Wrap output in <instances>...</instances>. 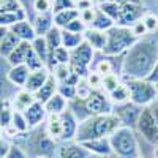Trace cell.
Here are the masks:
<instances>
[{"label":"cell","instance_id":"obj_1","mask_svg":"<svg viewBox=\"0 0 158 158\" xmlns=\"http://www.w3.org/2000/svg\"><path fill=\"white\" fill-rule=\"evenodd\" d=\"M158 60V43L139 40L122 56L120 74L123 79H147Z\"/></svg>","mask_w":158,"mask_h":158},{"label":"cell","instance_id":"obj_2","mask_svg":"<svg viewBox=\"0 0 158 158\" xmlns=\"http://www.w3.org/2000/svg\"><path fill=\"white\" fill-rule=\"evenodd\" d=\"M118 127H120V122H118V118L114 114L90 115L85 120L79 122L74 141L81 144L92 139L109 138Z\"/></svg>","mask_w":158,"mask_h":158},{"label":"cell","instance_id":"obj_3","mask_svg":"<svg viewBox=\"0 0 158 158\" xmlns=\"http://www.w3.org/2000/svg\"><path fill=\"white\" fill-rule=\"evenodd\" d=\"M109 144L112 155H115L117 158H141L139 142L133 128L118 127L109 136Z\"/></svg>","mask_w":158,"mask_h":158},{"label":"cell","instance_id":"obj_4","mask_svg":"<svg viewBox=\"0 0 158 158\" xmlns=\"http://www.w3.org/2000/svg\"><path fill=\"white\" fill-rule=\"evenodd\" d=\"M108 41L106 48L103 49V54L106 57H122L125 52L139 41V38L133 35L131 29L120 27V25H114L111 30L106 32Z\"/></svg>","mask_w":158,"mask_h":158},{"label":"cell","instance_id":"obj_5","mask_svg":"<svg viewBox=\"0 0 158 158\" xmlns=\"http://www.w3.org/2000/svg\"><path fill=\"white\" fill-rule=\"evenodd\" d=\"M123 82L130 92V101L141 108H147L158 98L155 85L147 79H125Z\"/></svg>","mask_w":158,"mask_h":158},{"label":"cell","instance_id":"obj_6","mask_svg":"<svg viewBox=\"0 0 158 158\" xmlns=\"http://www.w3.org/2000/svg\"><path fill=\"white\" fill-rule=\"evenodd\" d=\"M95 51L92 49L85 41L82 44H79L76 49L70 52V70L74 73L79 79H85L87 74L90 73V65L94 63Z\"/></svg>","mask_w":158,"mask_h":158},{"label":"cell","instance_id":"obj_7","mask_svg":"<svg viewBox=\"0 0 158 158\" xmlns=\"http://www.w3.org/2000/svg\"><path fill=\"white\" fill-rule=\"evenodd\" d=\"M146 8H144L142 2H128L120 5V13H118V18L115 21V25H120V27H133L136 22H139L144 15H146Z\"/></svg>","mask_w":158,"mask_h":158},{"label":"cell","instance_id":"obj_8","mask_svg":"<svg viewBox=\"0 0 158 158\" xmlns=\"http://www.w3.org/2000/svg\"><path fill=\"white\" fill-rule=\"evenodd\" d=\"M84 104L90 115L112 114V109H114V104L111 103L109 97L103 90H92L90 95L84 100Z\"/></svg>","mask_w":158,"mask_h":158},{"label":"cell","instance_id":"obj_9","mask_svg":"<svg viewBox=\"0 0 158 158\" xmlns=\"http://www.w3.org/2000/svg\"><path fill=\"white\" fill-rule=\"evenodd\" d=\"M142 112V108L138 106L135 103H123V104H117L112 109V114L118 118L120 127H128V128H136V123L139 120V115Z\"/></svg>","mask_w":158,"mask_h":158},{"label":"cell","instance_id":"obj_10","mask_svg":"<svg viewBox=\"0 0 158 158\" xmlns=\"http://www.w3.org/2000/svg\"><path fill=\"white\" fill-rule=\"evenodd\" d=\"M136 130L142 135V138L146 141H149L150 144H153V146L158 144V125L155 123L149 108H142L139 120L136 123Z\"/></svg>","mask_w":158,"mask_h":158},{"label":"cell","instance_id":"obj_11","mask_svg":"<svg viewBox=\"0 0 158 158\" xmlns=\"http://www.w3.org/2000/svg\"><path fill=\"white\" fill-rule=\"evenodd\" d=\"M59 117H60V125H62V142L74 141L76 133H77V125H79L77 118L74 117V114L70 109L62 112Z\"/></svg>","mask_w":158,"mask_h":158},{"label":"cell","instance_id":"obj_12","mask_svg":"<svg viewBox=\"0 0 158 158\" xmlns=\"http://www.w3.org/2000/svg\"><path fill=\"white\" fill-rule=\"evenodd\" d=\"M89 156L90 153L82 147V144H79L76 141L62 142L54 155V158H89Z\"/></svg>","mask_w":158,"mask_h":158},{"label":"cell","instance_id":"obj_13","mask_svg":"<svg viewBox=\"0 0 158 158\" xmlns=\"http://www.w3.org/2000/svg\"><path fill=\"white\" fill-rule=\"evenodd\" d=\"M22 114H24L25 120H27V123H29V128L38 127L40 123H43L46 118H48V112L44 109V104L38 103V101H35L33 104H30V106L25 109Z\"/></svg>","mask_w":158,"mask_h":158},{"label":"cell","instance_id":"obj_14","mask_svg":"<svg viewBox=\"0 0 158 158\" xmlns=\"http://www.w3.org/2000/svg\"><path fill=\"white\" fill-rule=\"evenodd\" d=\"M81 144L90 155H95V156H111L112 155L109 138L92 139V141H85V142H81Z\"/></svg>","mask_w":158,"mask_h":158},{"label":"cell","instance_id":"obj_15","mask_svg":"<svg viewBox=\"0 0 158 158\" xmlns=\"http://www.w3.org/2000/svg\"><path fill=\"white\" fill-rule=\"evenodd\" d=\"M32 44L27 41H21L16 49L11 52V54L6 57V62L10 63V67H16V65H25L32 54Z\"/></svg>","mask_w":158,"mask_h":158},{"label":"cell","instance_id":"obj_16","mask_svg":"<svg viewBox=\"0 0 158 158\" xmlns=\"http://www.w3.org/2000/svg\"><path fill=\"white\" fill-rule=\"evenodd\" d=\"M51 76V71L44 67L41 70H35V71H30L29 74V79L25 82L24 89L30 92V94H36V92L41 89V85H44V82L48 81V77Z\"/></svg>","mask_w":158,"mask_h":158},{"label":"cell","instance_id":"obj_17","mask_svg":"<svg viewBox=\"0 0 158 158\" xmlns=\"http://www.w3.org/2000/svg\"><path fill=\"white\" fill-rule=\"evenodd\" d=\"M10 32L15 33V35L21 40V41H27V43H32L33 40L36 38V33H35V29H33L30 19L19 21L18 24H15V25L10 29Z\"/></svg>","mask_w":158,"mask_h":158},{"label":"cell","instance_id":"obj_18","mask_svg":"<svg viewBox=\"0 0 158 158\" xmlns=\"http://www.w3.org/2000/svg\"><path fill=\"white\" fill-rule=\"evenodd\" d=\"M84 41L89 46H92L94 51H101L103 52V49L106 48L108 35H106V32H100V30L87 27V30L84 32Z\"/></svg>","mask_w":158,"mask_h":158},{"label":"cell","instance_id":"obj_19","mask_svg":"<svg viewBox=\"0 0 158 158\" xmlns=\"http://www.w3.org/2000/svg\"><path fill=\"white\" fill-rule=\"evenodd\" d=\"M32 25L35 29L36 36H44L52 27H54V13L35 15L33 19H32Z\"/></svg>","mask_w":158,"mask_h":158},{"label":"cell","instance_id":"obj_20","mask_svg":"<svg viewBox=\"0 0 158 158\" xmlns=\"http://www.w3.org/2000/svg\"><path fill=\"white\" fill-rule=\"evenodd\" d=\"M30 74V70L27 68V65H16V67H10V70L6 71V79L13 84V85H18L22 87L25 85Z\"/></svg>","mask_w":158,"mask_h":158},{"label":"cell","instance_id":"obj_21","mask_svg":"<svg viewBox=\"0 0 158 158\" xmlns=\"http://www.w3.org/2000/svg\"><path fill=\"white\" fill-rule=\"evenodd\" d=\"M57 89H59V82L56 81V77L51 74V76L48 77V81L44 82V85H41V89H40L36 94H33V95H35V100H36L38 103L44 104L49 98H52V97L57 94Z\"/></svg>","mask_w":158,"mask_h":158},{"label":"cell","instance_id":"obj_22","mask_svg":"<svg viewBox=\"0 0 158 158\" xmlns=\"http://www.w3.org/2000/svg\"><path fill=\"white\" fill-rule=\"evenodd\" d=\"M36 100H35V95L27 92L25 89H21L18 94L15 95V98L11 100V104H13V109L15 111H19V112H24L27 109L30 104H33Z\"/></svg>","mask_w":158,"mask_h":158},{"label":"cell","instance_id":"obj_23","mask_svg":"<svg viewBox=\"0 0 158 158\" xmlns=\"http://www.w3.org/2000/svg\"><path fill=\"white\" fill-rule=\"evenodd\" d=\"M57 142L54 139H51L46 133L41 135L38 138V144H36V149H38V156H44V158H51L54 156L57 152Z\"/></svg>","mask_w":158,"mask_h":158},{"label":"cell","instance_id":"obj_24","mask_svg":"<svg viewBox=\"0 0 158 158\" xmlns=\"http://www.w3.org/2000/svg\"><path fill=\"white\" fill-rule=\"evenodd\" d=\"M44 109H46L48 115H59V114H62V112H65L68 109V101L62 95L56 94L54 97L49 98L44 103Z\"/></svg>","mask_w":158,"mask_h":158},{"label":"cell","instance_id":"obj_25","mask_svg":"<svg viewBox=\"0 0 158 158\" xmlns=\"http://www.w3.org/2000/svg\"><path fill=\"white\" fill-rule=\"evenodd\" d=\"M27 19V11L24 8L18 10V11H3L0 13V25L6 29H11L15 24H18L19 21Z\"/></svg>","mask_w":158,"mask_h":158},{"label":"cell","instance_id":"obj_26","mask_svg":"<svg viewBox=\"0 0 158 158\" xmlns=\"http://www.w3.org/2000/svg\"><path fill=\"white\" fill-rule=\"evenodd\" d=\"M79 18V10L76 8H70V10H62L54 13V25L59 29H65L67 25Z\"/></svg>","mask_w":158,"mask_h":158},{"label":"cell","instance_id":"obj_27","mask_svg":"<svg viewBox=\"0 0 158 158\" xmlns=\"http://www.w3.org/2000/svg\"><path fill=\"white\" fill-rule=\"evenodd\" d=\"M114 25H115V22L111 18H108L100 10H95V18L90 24V29H95V30H100V32H108L114 27Z\"/></svg>","mask_w":158,"mask_h":158},{"label":"cell","instance_id":"obj_28","mask_svg":"<svg viewBox=\"0 0 158 158\" xmlns=\"http://www.w3.org/2000/svg\"><path fill=\"white\" fill-rule=\"evenodd\" d=\"M62 30V46L63 48H67L70 52L73 49H76L79 44H82L84 43V35L81 33H73V32H68V30Z\"/></svg>","mask_w":158,"mask_h":158},{"label":"cell","instance_id":"obj_29","mask_svg":"<svg viewBox=\"0 0 158 158\" xmlns=\"http://www.w3.org/2000/svg\"><path fill=\"white\" fill-rule=\"evenodd\" d=\"M21 43V40L13 33V32H8L6 36L0 41V57H8L13 51L16 49V46Z\"/></svg>","mask_w":158,"mask_h":158},{"label":"cell","instance_id":"obj_30","mask_svg":"<svg viewBox=\"0 0 158 158\" xmlns=\"http://www.w3.org/2000/svg\"><path fill=\"white\" fill-rule=\"evenodd\" d=\"M111 103L114 106L117 104H123V103H128L130 101V92H128V87L125 85V82H120L117 85V89H114L111 94L108 95Z\"/></svg>","mask_w":158,"mask_h":158},{"label":"cell","instance_id":"obj_31","mask_svg":"<svg viewBox=\"0 0 158 158\" xmlns=\"http://www.w3.org/2000/svg\"><path fill=\"white\" fill-rule=\"evenodd\" d=\"M30 44H32L33 52L40 57V60H41V62L46 65V67H48V60H49V49H48V44H46L44 36H36Z\"/></svg>","mask_w":158,"mask_h":158},{"label":"cell","instance_id":"obj_32","mask_svg":"<svg viewBox=\"0 0 158 158\" xmlns=\"http://www.w3.org/2000/svg\"><path fill=\"white\" fill-rule=\"evenodd\" d=\"M44 40H46V44H48L49 52H52L54 49H57V48L62 46V30L54 25V27H52V29L44 35Z\"/></svg>","mask_w":158,"mask_h":158},{"label":"cell","instance_id":"obj_33","mask_svg":"<svg viewBox=\"0 0 158 158\" xmlns=\"http://www.w3.org/2000/svg\"><path fill=\"white\" fill-rule=\"evenodd\" d=\"M10 127L15 130L18 135H19V133H27V131L30 130L27 120H25V117H24V114L19 112V111L13 112V118H11V125H10Z\"/></svg>","mask_w":158,"mask_h":158},{"label":"cell","instance_id":"obj_34","mask_svg":"<svg viewBox=\"0 0 158 158\" xmlns=\"http://www.w3.org/2000/svg\"><path fill=\"white\" fill-rule=\"evenodd\" d=\"M97 10H100L101 13H104L108 18H111L114 22L118 18V13H120V5L112 3V2H98Z\"/></svg>","mask_w":158,"mask_h":158},{"label":"cell","instance_id":"obj_35","mask_svg":"<svg viewBox=\"0 0 158 158\" xmlns=\"http://www.w3.org/2000/svg\"><path fill=\"white\" fill-rule=\"evenodd\" d=\"M120 77L118 74L112 73V74H108V76H103V82H101V90L104 92L106 95H109L114 89H117V85L120 84Z\"/></svg>","mask_w":158,"mask_h":158},{"label":"cell","instance_id":"obj_36","mask_svg":"<svg viewBox=\"0 0 158 158\" xmlns=\"http://www.w3.org/2000/svg\"><path fill=\"white\" fill-rule=\"evenodd\" d=\"M51 74L56 77V81H57L59 84H62V82L67 81L68 76L71 74L70 65H68V63H67V65H56V67L51 70Z\"/></svg>","mask_w":158,"mask_h":158},{"label":"cell","instance_id":"obj_37","mask_svg":"<svg viewBox=\"0 0 158 158\" xmlns=\"http://www.w3.org/2000/svg\"><path fill=\"white\" fill-rule=\"evenodd\" d=\"M57 94L62 95L65 100H67L68 103L74 101L76 100V85H71V84H59V89H57Z\"/></svg>","mask_w":158,"mask_h":158},{"label":"cell","instance_id":"obj_38","mask_svg":"<svg viewBox=\"0 0 158 158\" xmlns=\"http://www.w3.org/2000/svg\"><path fill=\"white\" fill-rule=\"evenodd\" d=\"M94 71H97L101 76H108V74H112L114 73V65H112V62L109 59H101V60H98L95 63V70Z\"/></svg>","mask_w":158,"mask_h":158},{"label":"cell","instance_id":"obj_39","mask_svg":"<svg viewBox=\"0 0 158 158\" xmlns=\"http://www.w3.org/2000/svg\"><path fill=\"white\" fill-rule=\"evenodd\" d=\"M32 8L35 15H46V13H52V0H33Z\"/></svg>","mask_w":158,"mask_h":158},{"label":"cell","instance_id":"obj_40","mask_svg":"<svg viewBox=\"0 0 158 158\" xmlns=\"http://www.w3.org/2000/svg\"><path fill=\"white\" fill-rule=\"evenodd\" d=\"M141 22L144 24V27H146L147 33H153V32L158 30V18L155 15H152V13H146L144 18L141 19Z\"/></svg>","mask_w":158,"mask_h":158},{"label":"cell","instance_id":"obj_41","mask_svg":"<svg viewBox=\"0 0 158 158\" xmlns=\"http://www.w3.org/2000/svg\"><path fill=\"white\" fill-rule=\"evenodd\" d=\"M85 82L92 90H101V82H103V76L98 74L97 71H90L85 77Z\"/></svg>","mask_w":158,"mask_h":158},{"label":"cell","instance_id":"obj_42","mask_svg":"<svg viewBox=\"0 0 158 158\" xmlns=\"http://www.w3.org/2000/svg\"><path fill=\"white\" fill-rule=\"evenodd\" d=\"M76 8V0H52V13Z\"/></svg>","mask_w":158,"mask_h":158},{"label":"cell","instance_id":"obj_43","mask_svg":"<svg viewBox=\"0 0 158 158\" xmlns=\"http://www.w3.org/2000/svg\"><path fill=\"white\" fill-rule=\"evenodd\" d=\"M63 30H68V32H73V33H81V35H84V32L87 30V25L81 21V19H74V21H71L67 27H65Z\"/></svg>","mask_w":158,"mask_h":158},{"label":"cell","instance_id":"obj_44","mask_svg":"<svg viewBox=\"0 0 158 158\" xmlns=\"http://www.w3.org/2000/svg\"><path fill=\"white\" fill-rule=\"evenodd\" d=\"M27 68L30 70V71H35V70H41V68H44L46 65L40 60V57L35 54V52L32 51V54H30V57H29V60H27Z\"/></svg>","mask_w":158,"mask_h":158},{"label":"cell","instance_id":"obj_45","mask_svg":"<svg viewBox=\"0 0 158 158\" xmlns=\"http://www.w3.org/2000/svg\"><path fill=\"white\" fill-rule=\"evenodd\" d=\"M95 10H97V6H95V8H89V10L79 11V19H81V21L87 25V27H90L92 21H94V18H95Z\"/></svg>","mask_w":158,"mask_h":158},{"label":"cell","instance_id":"obj_46","mask_svg":"<svg viewBox=\"0 0 158 158\" xmlns=\"http://www.w3.org/2000/svg\"><path fill=\"white\" fill-rule=\"evenodd\" d=\"M5 158H27V153H25L19 146H15V144H11Z\"/></svg>","mask_w":158,"mask_h":158},{"label":"cell","instance_id":"obj_47","mask_svg":"<svg viewBox=\"0 0 158 158\" xmlns=\"http://www.w3.org/2000/svg\"><path fill=\"white\" fill-rule=\"evenodd\" d=\"M131 29V32H133V35L135 36H138L139 40H141V36L142 35H146L147 33V30H146V27H144V24L139 21V22H136L135 25H133V27H130Z\"/></svg>","mask_w":158,"mask_h":158},{"label":"cell","instance_id":"obj_48","mask_svg":"<svg viewBox=\"0 0 158 158\" xmlns=\"http://www.w3.org/2000/svg\"><path fill=\"white\" fill-rule=\"evenodd\" d=\"M89 8H95L94 0H76V10L82 11V10H89Z\"/></svg>","mask_w":158,"mask_h":158},{"label":"cell","instance_id":"obj_49","mask_svg":"<svg viewBox=\"0 0 158 158\" xmlns=\"http://www.w3.org/2000/svg\"><path fill=\"white\" fill-rule=\"evenodd\" d=\"M10 146H11V144H10V142H8L6 139L0 138V158H5V156H6Z\"/></svg>","mask_w":158,"mask_h":158},{"label":"cell","instance_id":"obj_50","mask_svg":"<svg viewBox=\"0 0 158 158\" xmlns=\"http://www.w3.org/2000/svg\"><path fill=\"white\" fill-rule=\"evenodd\" d=\"M149 111H150V114H152V117H153V120H155V123L158 125V98L152 103V104H149Z\"/></svg>","mask_w":158,"mask_h":158},{"label":"cell","instance_id":"obj_51","mask_svg":"<svg viewBox=\"0 0 158 158\" xmlns=\"http://www.w3.org/2000/svg\"><path fill=\"white\" fill-rule=\"evenodd\" d=\"M147 81H149V82H152L153 85H155V84H158V60H156V63H155V67H153L152 73L147 76Z\"/></svg>","mask_w":158,"mask_h":158},{"label":"cell","instance_id":"obj_52","mask_svg":"<svg viewBox=\"0 0 158 158\" xmlns=\"http://www.w3.org/2000/svg\"><path fill=\"white\" fill-rule=\"evenodd\" d=\"M98 2H112V3H117V5H123V3H128V2H142V0H98Z\"/></svg>","mask_w":158,"mask_h":158},{"label":"cell","instance_id":"obj_53","mask_svg":"<svg viewBox=\"0 0 158 158\" xmlns=\"http://www.w3.org/2000/svg\"><path fill=\"white\" fill-rule=\"evenodd\" d=\"M10 32V29H6V27H2V25H0V41H2V40L6 36V33Z\"/></svg>","mask_w":158,"mask_h":158},{"label":"cell","instance_id":"obj_54","mask_svg":"<svg viewBox=\"0 0 158 158\" xmlns=\"http://www.w3.org/2000/svg\"><path fill=\"white\" fill-rule=\"evenodd\" d=\"M19 2H21L22 8L25 10V6H32V3H33V0H19Z\"/></svg>","mask_w":158,"mask_h":158},{"label":"cell","instance_id":"obj_55","mask_svg":"<svg viewBox=\"0 0 158 158\" xmlns=\"http://www.w3.org/2000/svg\"><path fill=\"white\" fill-rule=\"evenodd\" d=\"M89 158H117L115 155H111V156H95V155H90Z\"/></svg>","mask_w":158,"mask_h":158},{"label":"cell","instance_id":"obj_56","mask_svg":"<svg viewBox=\"0 0 158 158\" xmlns=\"http://www.w3.org/2000/svg\"><path fill=\"white\" fill-rule=\"evenodd\" d=\"M153 156L158 158V144H155V149H153Z\"/></svg>","mask_w":158,"mask_h":158},{"label":"cell","instance_id":"obj_57","mask_svg":"<svg viewBox=\"0 0 158 158\" xmlns=\"http://www.w3.org/2000/svg\"><path fill=\"white\" fill-rule=\"evenodd\" d=\"M3 2H5V0H0V8H2V5H3Z\"/></svg>","mask_w":158,"mask_h":158},{"label":"cell","instance_id":"obj_58","mask_svg":"<svg viewBox=\"0 0 158 158\" xmlns=\"http://www.w3.org/2000/svg\"><path fill=\"white\" fill-rule=\"evenodd\" d=\"M155 89H156V95H158V84H155Z\"/></svg>","mask_w":158,"mask_h":158},{"label":"cell","instance_id":"obj_59","mask_svg":"<svg viewBox=\"0 0 158 158\" xmlns=\"http://www.w3.org/2000/svg\"><path fill=\"white\" fill-rule=\"evenodd\" d=\"M2 133H3V130H2V128H0V138H2Z\"/></svg>","mask_w":158,"mask_h":158},{"label":"cell","instance_id":"obj_60","mask_svg":"<svg viewBox=\"0 0 158 158\" xmlns=\"http://www.w3.org/2000/svg\"><path fill=\"white\" fill-rule=\"evenodd\" d=\"M35 158H44V156H35Z\"/></svg>","mask_w":158,"mask_h":158},{"label":"cell","instance_id":"obj_61","mask_svg":"<svg viewBox=\"0 0 158 158\" xmlns=\"http://www.w3.org/2000/svg\"><path fill=\"white\" fill-rule=\"evenodd\" d=\"M0 90H2V85H0Z\"/></svg>","mask_w":158,"mask_h":158}]
</instances>
